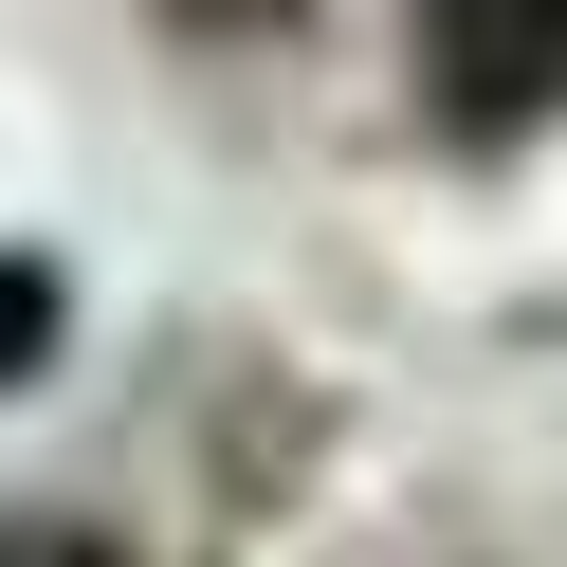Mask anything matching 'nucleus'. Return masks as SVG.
Here are the masks:
<instances>
[{
	"mask_svg": "<svg viewBox=\"0 0 567 567\" xmlns=\"http://www.w3.org/2000/svg\"><path fill=\"white\" fill-rule=\"evenodd\" d=\"M421 92H440L457 128L567 111V0H421Z\"/></svg>",
	"mask_w": 567,
	"mask_h": 567,
	"instance_id": "f257e3e1",
	"label": "nucleus"
},
{
	"mask_svg": "<svg viewBox=\"0 0 567 567\" xmlns=\"http://www.w3.org/2000/svg\"><path fill=\"white\" fill-rule=\"evenodd\" d=\"M38 330H55V275H38V257H0V384L38 367Z\"/></svg>",
	"mask_w": 567,
	"mask_h": 567,
	"instance_id": "f03ea898",
	"label": "nucleus"
},
{
	"mask_svg": "<svg viewBox=\"0 0 567 567\" xmlns=\"http://www.w3.org/2000/svg\"><path fill=\"white\" fill-rule=\"evenodd\" d=\"M0 567H111V530H55V513H19V530H0Z\"/></svg>",
	"mask_w": 567,
	"mask_h": 567,
	"instance_id": "7ed1b4c3",
	"label": "nucleus"
}]
</instances>
